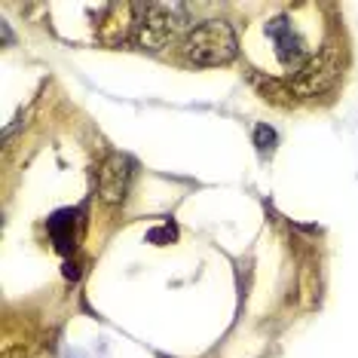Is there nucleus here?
I'll return each mask as SVG.
<instances>
[{
    "label": "nucleus",
    "mask_w": 358,
    "mask_h": 358,
    "mask_svg": "<svg viewBox=\"0 0 358 358\" xmlns=\"http://www.w3.org/2000/svg\"><path fill=\"white\" fill-rule=\"evenodd\" d=\"M255 141H257L260 150H273L275 148V132L270 126H257L255 129Z\"/></svg>",
    "instance_id": "obj_7"
},
{
    "label": "nucleus",
    "mask_w": 358,
    "mask_h": 358,
    "mask_svg": "<svg viewBox=\"0 0 358 358\" xmlns=\"http://www.w3.org/2000/svg\"><path fill=\"white\" fill-rule=\"evenodd\" d=\"M340 71H343V59H340L337 43H324L322 52H315L294 77V92L300 95H319L337 83Z\"/></svg>",
    "instance_id": "obj_3"
},
{
    "label": "nucleus",
    "mask_w": 358,
    "mask_h": 358,
    "mask_svg": "<svg viewBox=\"0 0 358 358\" xmlns=\"http://www.w3.org/2000/svg\"><path fill=\"white\" fill-rule=\"evenodd\" d=\"M159 239H175V230H172V227H162V230H153V233H150V242H157V245H162Z\"/></svg>",
    "instance_id": "obj_8"
},
{
    "label": "nucleus",
    "mask_w": 358,
    "mask_h": 358,
    "mask_svg": "<svg viewBox=\"0 0 358 358\" xmlns=\"http://www.w3.org/2000/svg\"><path fill=\"white\" fill-rule=\"evenodd\" d=\"M266 37L273 40V50H275V55H279L282 64H291V68L300 71L309 62L306 59V43H303V37L297 34V28H294L291 19L266 22Z\"/></svg>",
    "instance_id": "obj_5"
},
{
    "label": "nucleus",
    "mask_w": 358,
    "mask_h": 358,
    "mask_svg": "<svg viewBox=\"0 0 358 358\" xmlns=\"http://www.w3.org/2000/svg\"><path fill=\"white\" fill-rule=\"evenodd\" d=\"M135 40L141 50H162L187 25V6L181 3H148L135 6Z\"/></svg>",
    "instance_id": "obj_2"
},
{
    "label": "nucleus",
    "mask_w": 358,
    "mask_h": 358,
    "mask_svg": "<svg viewBox=\"0 0 358 358\" xmlns=\"http://www.w3.org/2000/svg\"><path fill=\"white\" fill-rule=\"evenodd\" d=\"M129 181H132V159L123 157V153H110L99 169V199L108 202V206L123 202Z\"/></svg>",
    "instance_id": "obj_4"
},
{
    "label": "nucleus",
    "mask_w": 358,
    "mask_h": 358,
    "mask_svg": "<svg viewBox=\"0 0 358 358\" xmlns=\"http://www.w3.org/2000/svg\"><path fill=\"white\" fill-rule=\"evenodd\" d=\"M181 52H184L187 62L215 68V64H227V62L236 59V52H239V40H236V31L230 28V22L211 19V22H206V25L193 28L190 34L184 37Z\"/></svg>",
    "instance_id": "obj_1"
},
{
    "label": "nucleus",
    "mask_w": 358,
    "mask_h": 358,
    "mask_svg": "<svg viewBox=\"0 0 358 358\" xmlns=\"http://www.w3.org/2000/svg\"><path fill=\"white\" fill-rule=\"evenodd\" d=\"M50 233L55 239V248L62 251H71L77 242V233H74V211H59V215L50 221Z\"/></svg>",
    "instance_id": "obj_6"
}]
</instances>
